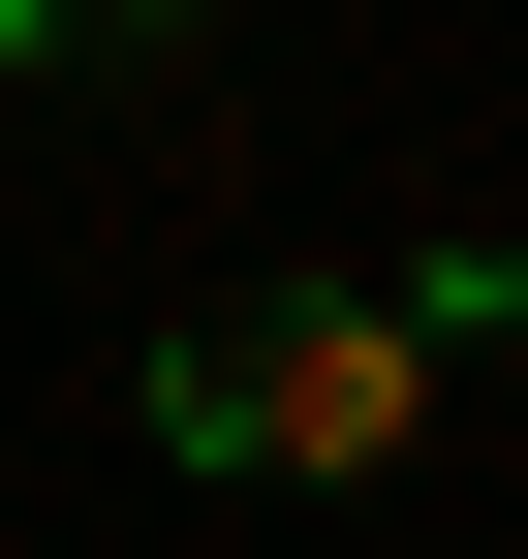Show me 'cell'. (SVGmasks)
<instances>
[{
    "label": "cell",
    "mask_w": 528,
    "mask_h": 559,
    "mask_svg": "<svg viewBox=\"0 0 528 559\" xmlns=\"http://www.w3.org/2000/svg\"><path fill=\"white\" fill-rule=\"evenodd\" d=\"M124 32H218V0H0V62H124Z\"/></svg>",
    "instance_id": "cell-2"
},
{
    "label": "cell",
    "mask_w": 528,
    "mask_h": 559,
    "mask_svg": "<svg viewBox=\"0 0 528 559\" xmlns=\"http://www.w3.org/2000/svg\"><path fill=\"white\" fill-rule=\"evenodd\" d=\"M405 436H435V311H405V280H249V311L156 342V466L311 498V466H405Z\"/></svg>",
    "instance_id": "cell-1"
}]
</instances>
